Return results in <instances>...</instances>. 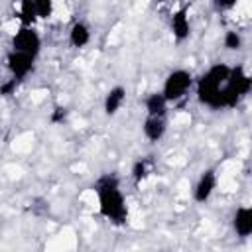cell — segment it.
I'll use <instances>...</instances> for the list:
<instances>
[{
  "mask_svg": "<svg viewBox=\"0 0 252 252\" xmlns=\"http://www.w3.org/2000/svg\"><path fill=\"white\" fill-rule=\"evenodd\" d=\"M67 39H69L71 47H75V49H83V47H87V45L91 43V39H93L91 26H89L87 22H83V20L73 22L71 28H69Z\"/></svg>",
  "mask_w": 252,
  "mask_h": 252,
  "instance_id": "7c38bea8",
  "label": "cell"
},
{
  "mask_svg": "<svg viewBox=\"0 0 252 252\" xmlns=\"http://www.w3.org/2000/svg\"><path fill=\"white\" fill-rule=\"evenodd\" d=\"M37 20H51L55 14V0H32Z\"/></svg>",
  "mask_w": 252,
  "mask_h": 252,
  "instance_id": "e0dca14e",
  "label": "cell"
},
{
  "mask_svg": "<svg viewBox=\"0 0 252 252\" xmlns=\"http://www.w3.org/2000/svg\"><path fill=\"white\" fill-rule=\"evenodd\" d=\"M167 134V116H146L142 122V136L150 144H159Z\"/></svg>",
  "mask_w": 252,
  "mask_h": 252,
  "instance_id": "8fae6325",
  "label": "cell"
},
{
  "mask_svg": "<svg viewBox=\"0 0 252 252\" xmlns=\"http://www.w3.org/2000/svg\"><path fill=\"white\" fill-rule=\"evenodd\" d=\"M0 83H2V81H0Z\"/></svg>",
  "mask_w": 252,
  "mask_h": 252,
  "instance_id": "ffe728a7",
  "label": "cell"
},
{
  "mask_svg": "<svg viewBox=\"0 0 252 252\" xmlns=\"http://www.w3.org/2000/svg\"><path fill=\"white\" fill-rule=\"evenodd\" d=\"M93 189L96 195L98 215L110 224H116V226L126 224L130 211H128V201L122 191L120 179L114 173H104L94 181Z\"/></svg>",
  "mask_w": 252,
  "mask_h": 252,
  "instance_id": "6da1fadb",
  "label": "cell"
},
{
  "mask_svg": "<svg viewBox=\"0 0 252 252\" xmlns=\"http://www.w3.org/2000/svg\"><path fill=\"white\" fill-rule=\"evenodd\" d=\"M169 32L171 37L175 41H187L191 37V18H189V10L185 6L173 10L171 18H169Z\"/></svg>",
  "mask_w": 252,
  "mask_h": 252,
  "instance_id": "ba28073f",
  "label": "cell"
},
{
  "mask_svg": "<svg viewBox=\"0 0 252 252\" xmlns=\"http://www.w3.org/2000/svg\"><path fill=\"white\" fill-rule=\"evenodd\" d=\"M240 0H213V4L217 6V10L220 12H228V10H234L238 6Z\"/></svg>",
  "mask_w": 252,
  "mask_h": 252,
  "instance_id": "ac0fdd59",
  "label": "cell"
},
{
  "mask_svg": "<svg viewBox=\"0 0 252 252\" xmlns=\"http://www.w3.org/2000/svg\"><path fill=\"white\" fill-rule=\"evenodd\" d=\"M219 187V173L215 167H207L199 173L197 181L193 183V189H191V197L197 205H205L213 199L215 191Z\"/></svg>",
  "mask_w": 252,
  "mask_h": 252,
  "instance_id": "52a82bcc",
  "label": "cell"
},
{
  "mask_svg": "<svg viewBox=\"0 0 252 252\" xmlns=\"http://www.w3.org/2000/svg\"><path fill=\"white\" fill-rule=\"evenodd\" d=\"M169 102L161 94V91H152L144 96V112L146 116H167Z\"/></svg>",
  "mask_w": 252,
  "mask_h": 252,
  "instance_id": "4fadbf2b",
  "label": "cell"
},
{
  "mask_svg": "<svg viewBox=\"0 0 252 252\" xmlns=\"http://www.w3.org/2000/svg\"><path fill=\"white\" fill-rule=\"evenodd\" d=\"M154 171V161L144 156V158H138L134 163H132V169H130V179L134 185H142Z\"/></svg>",
  "mask_w": 252,
  "mask_h": 252,
  "instance_id": "5bb4252c",
  "label": "cell"
},
{
  "mask_svg": "<svg viewBox=\"0 0 252 252\" xmlns=\"http://www.w3.org/2000/svg\"><path fill=\"white\" fill-rule=\"evenodd\" d=\"M230 73V65L226 63H213L207 67V71L201 73L199 79H195V94L199 104L211 108V110H222L226 108L224 100V87Z\"/></svg>",
  "mask_w": 252,
  "mask_h": 252,
  "instance_id": "7a4b0ae2",
  "label": "cell"
},
{
  "mask_svg": "<svg viewBox=\"0 0 252 252\" xmlns=\"http://www.w3.org/2000/svg\"><path fill=\"white\" fill-rule=\"evenodd\" d=\"M126 96H128V93H126V87L124 85H114V87H110L106 93H104V98H102V112L106 114V116H116L122 108H124V104H126Z\"/></svg>",
  "mask_w": 252,
  "mask_h": 252,
  "instance_id": "30bf717a",
  "label": "cell"
},
{
  "mask_svg": "<svg viewBox=\"0 0 252 252\" xmlns=\"http://www.w3.org/2000/svg\"><path fill=\"white\" fill-rule=\"evenodd\" d=\"M193 87H195V75L185 67H177V69H171L163 77L159 91L169 104H175V102L183 100L193 91Z\"/></svg>",
  "mask_w": 252,
  "mask_h": 252,
  "instance_id": "3957f363",
  "label": "cell"
},
{
  "mask_svg": "<svg viewBox=\"0 0 252 252\" xmlns=\"http://www.w3.org/2000/svg\"><path fill=\"white\" fill-rule=\"evenodd\" d=\"M230 226L238 238H250L252 236V207L250 205L236 207L230 217Z\"/></svg>",
  "mask_w": 252,
  "mask_h": 252,
  "instance_id": "9c48e42d",
  "label": "cell"
},
{
  "mask_svg": "<svg viewBox=\"0 0 252 252\" xmlns=\"http://www.w3.org/2000/svg\"><path fill=\"white\" fill-rule=\"evenodd\" d=\"M18 18L20 26H33L37 22V14L32 0H18Z\"/></svg>",
  "mask_w": 252,
  "mask_h": 252,
  "instance_id": "9a60e30c",
  "label": "cell"
},
{
  "mask_svg": "<svg viewBox=\"0 0 252 252\" xmlns=\"http://www.w3.org/2000/svg\"><path fill=\"white\" fill-rule=\"evenodd\" d=\"M35 61H37V57H32L28 53H20L14 49H10L4 57V65H6L8 75L12 79H16L18 83L26 81L35 71Z\"/></svg>",
  "mask_w": 252,
  "mask_h": 252,
  "instance_id": "8992f818",
  "label": "cell"
},
{
  "mask_svg": "<svg viewBox=\"0 0 252 252\" xmlns=\"http://www.w3.org/2000/svg\"><path fill=\"white\" fill-rule=\"evenodd\" d=\"M41 47H43V39L33 26H20L10 35V49H14V51L28 53L32 57H39Z\"/></svg>",
  "mask_w": 252,
  "mask_h": 252,
  "instance_id": "5b68a950",
  "label": "cell"
},
{
  "mask_svg": "<svg viewBox=\"0 0 252 252\" xmlns=\"http://www.w3.org/2000/svg\"><path fill=\"white\" fill-rule=\"evenodd\" d=\"M252 91V77L248 73V69L238 63L230 67L228 79H226V87H224V100H226V108H234L240 104L242 98H246Z\"/></svg>",
  "mask_w": 252,
  "mask_h": 252,
  "instance_id": "277c9868",
  "label": "cell"
},
{
  "mask_svg": "<svg viewBox=\"0 0 252 252\" xmlns=\"http://www.w3.org/2000/svg\"><path fill=\"white\" fill-rule=\"evenodd\" d=\"M156 2H158V4H167L169 0H156Z\"/></svg>",
  "mask_w": 252,
  "mask_h": 252,
  "instance_id": "d6986e66",
  "label": "cell"
},
{
  "mask_svg": "<svg viewBox=\"0 0 252 252\" xmlns=\"http://www.w3.org/2000/svg\"><path fill=\"white\" fill-rule=\"evenodd\" d=\"M222 47L226 51H240L244 47V37L236 30H226L222 33Z\"/></svg>",
  "mask_w": 252,
  "mask_h": 252,
  "instance_id": "2e32d148",
  "label": "cell"
}]
</instances>
